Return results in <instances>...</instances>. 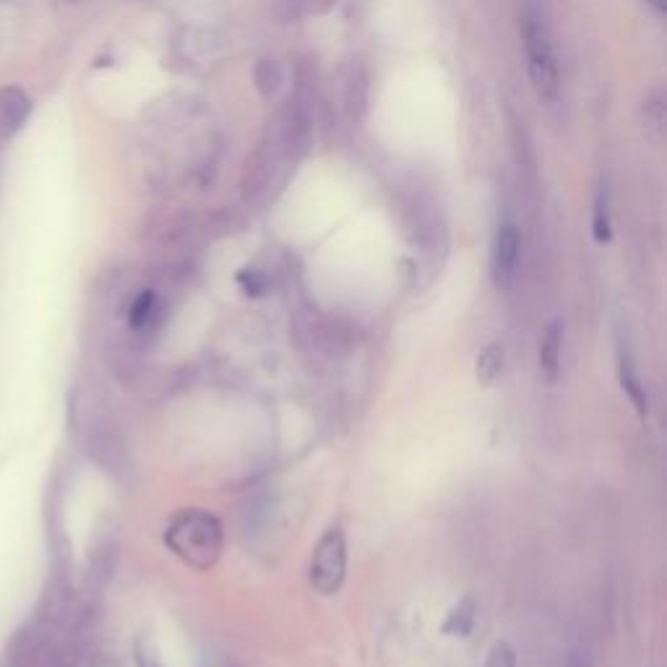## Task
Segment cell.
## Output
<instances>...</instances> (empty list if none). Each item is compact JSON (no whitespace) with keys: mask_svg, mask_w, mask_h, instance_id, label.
<instances>
[{"mask_svg":"<svg viewBox=\"0 0 667 667\" xmlns=\"http://www.w3.org/2000/svg\"><path fill=\"white\" fill-rule=\"evenodd\" d=\"M522 40L535 92L540 100L553 102L558 97V63L542 0H522Z\"/></svg>","mask_w":667,"mask_h":667,"instance_id":"cell-1","label":"cell"},{"mask_svg":"<svg viewBox=\"0 0 667 667\" xmlns=\"http://www.w3.org/2000/svg\"><path fill=\"white\" fill-rule=\"evenodd\" d=\"M167 548L193 568H209L222 553V524L204 511H180L165 535Z\"/></svg>","mask_w":667,"mask_h":667,"instance_id":"cell-2","label":"cell"},{"mask_svg":"<svg viewBox=\"0 0 667 667\" xmlns=\"http://www.w3.org/2000/svg\"><path fill=\"white\" fill-rule=\"evenodd\" d=\"M347 579V540L339 527L326 529L311 558V587L318 595H334Z\"/></svg>","mask_w":667,"mask_h":667,"instance_id":"cell-3","label":"cell"},{"mask_svg":"<svg viewBox=\"0 0 667 667\" xmlns=\"http://www.w3.org/2000/svg\"><path fill=\"white\" fill-rule=\"evenodd\" d=\"M519 251H522L519 230L511 222H503L498 227L496 245H493V279L498 287H509L514 279L516 266H519Z\"/></svg>","mask_w":667,"mask_h":667,"instance_id":"cell-4","label":"cell"},{"mask_svg":"<svg viewBox=\"0 0 667 667\" xmlns=\"http://www.w3.org/2000/svg\"><path fill=\"white\" fill-rule=\"evenodd\" d=\"M561 342H563V329L558 321L545 329L540 342V370L548 384H555L558 376H561Z\"/></svg>","mask_w":667,"mask_h":667,"instance_id":"cell-5","label":"cell"},{"mask_svg":"<svg viewBox=\"0 0 667 667\" xmlns=\"http://www.w3.org/2000/svg\"><path fill=\"white\" fill-rule=\"evenodd\" d=\"M477 621V600L472 595H464L462 600L456 602L454 608L449 610L446 621H443V634L456 636V639H467L472 634Z\"/></svg>","mask_w":667,"mask_h":667,"instance_id":"cell-6","label":"cell"},{"mask_svg":"<svg viewBox=\"0 0 667 667\" xmlns=\"http://www.w3.org/2000/svg\"><path fill=\"white\" fill-rule=\"evenodd\" d=\"M618 376H621V386L628 394V399L634 402V407L639 410V415H647V397H644V389H641V381L636 376L634 360L628 355V350L623 344H618Z\"/></svg>","mask_w":667,"mask_h":667,"instance_id":"cell-7","label":"cell"},{"mask_svg":"<svg viewBox=\"0 0 667 667\" xmlns=\"http://www.w3.org/2000/svg\"><path fill=\"white\" fill-rule=\"evenodd\" d=\"M503 363H506V352H503V347L498 342L488 344L480 355H477L475 360V376L477 381L483 386H490L496 384L498 378H501L503 373Z\"/></svg>","mask_w":667,"mask_h":667,"instance_id":"cell-8","label":"cell"},{"mask_svg":"<svg viewBox=\"0 0 667 667\" xmlns=\"http://www.w3.org/2000/svg\"><path fill=\"white\" fill-rule=\"evenodd\" d=\"M154 308H157V298H154V292H141L139 298H136V303L131 305V313H128V324H131V329H144L149 321H152L154 316Z\"/></svg>","mask_w":667,"mask_h":667,"instance_id":"cell-9","label":"cell"},{"mask_svg":"<svg viewBox=\"0 0 667 667\" xmlns=\"http://www.w3.org/2000/svg\"><path fill=\"white\" fill-rule=\"evenodd\" d=\"M485 667H516V652L509 641H496L493 644Z\"/></svg>","mask_w":667,"mask_h":667,"instance_id":"cell-10","label":"cell"},{"mask_svg":"<svg viewBox=\"0 0 667 667\" xmlns=\"http://www.w3.org/2000/svg\"><path fill=\"white\" fill-rule=\"evenodd\" d=\"M595 240L597 243H608L610 240V219H608V204H605V196H597V206H595Z\"/></svg>","mask_w":667,"mask_h":667,"instance_id":"cell-11","label":"cell"},{"mask_svg":"<svg viewBox=\"0 0 667 667\" xmlns=\"http://www.w3.org/2000/svg\"><path fill=\"white\" fill-rule=\"evenodd\" d=\"M238 279H240V284H243L248 295H261V292H264V287H266L264 277H261V274H256V271H243Z\"/></svg>","mask_w":667,"mask_h":667,"instance_id":"cell-12","label":"cell"},{"mask_svg":"<svg viewBox=\"0 0 667 667\" xmlns=\"http://www.w3.org/2000/svg\"><path fill=\"white\" fill-rule=\"evenodd\" d=\"M647 3H652V6L657 8L660 14H662V11H665V0H647Z\"/></svg>","mask_w":667,"mask_h":667,"instance_id":"cell-13","label":"cell"}]
</instances>
